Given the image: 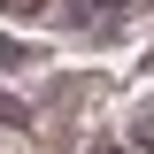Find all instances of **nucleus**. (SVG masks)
Masks as SVG:
<instances>
[{"label":"nucleus","mask_w":154,"mask_h":154,"mask_svg":"<svg viewBox=\"0 0 154 154\" xmlns=\"http://www.w3.org/2000/svg\"><path fill=\"white\" fill-rule=\"evenodd\" d=\"M0 8H16V16H23V8H38V0H0Z\"/></svg>","instance_id":"nucleus-1"}]
</instances>
